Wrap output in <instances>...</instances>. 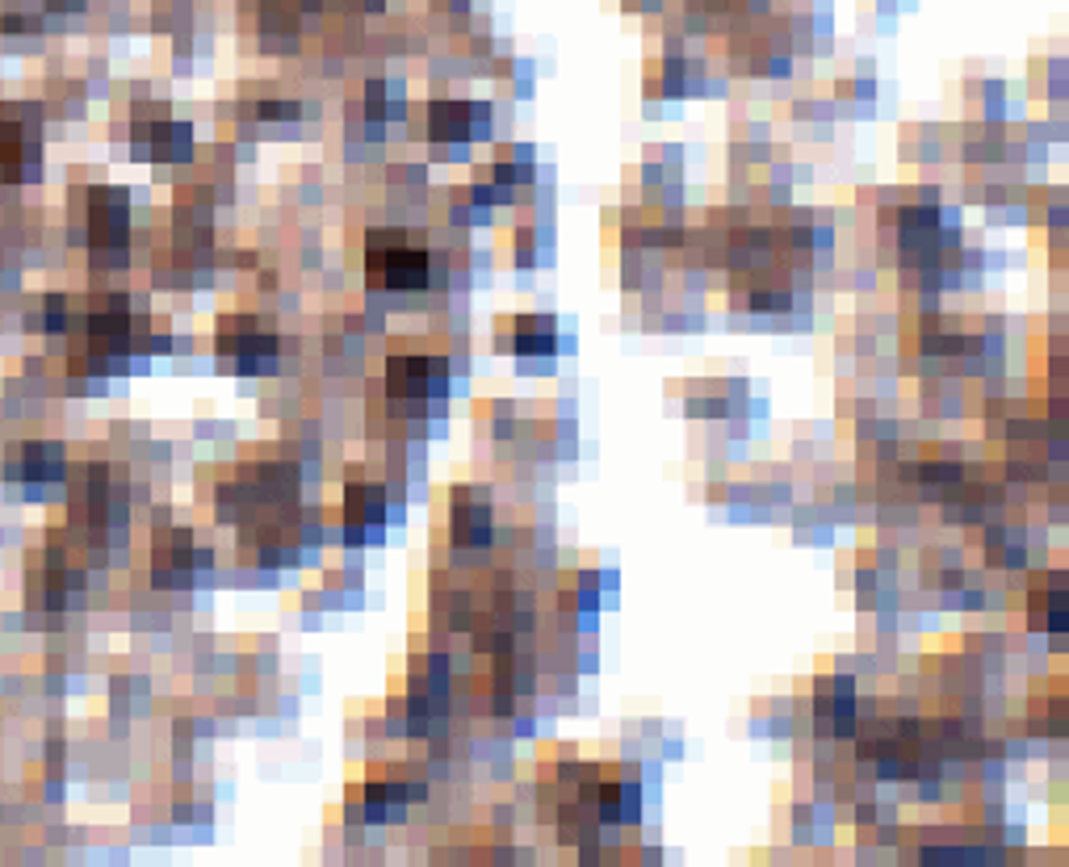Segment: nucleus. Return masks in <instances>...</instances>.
Segmentation results:
<instances>
[{"label":"nucleus","mask_w":1069,"mask_h":867,"mask_svg":"<svg viewBox=\"0 0 1069 867\" xmlns=\"http://www.w3.org/2000/svg\"><path fill=\"white\" fill-rule=\"evenodd\" d=\"M370 273H377V281L391 285V290H416V285H424V276H428V260H424L419 248L382 243V236H377L374 257H370Z\"/></svg>","instance_id":"1"}]
</instances>
